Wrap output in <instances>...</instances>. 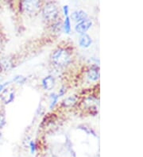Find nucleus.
Wrapping results in <instances>:
<instances>
[{
  "label": "nucleus",
  "mask_w": 143,
  "mask_h": 157,
  "mask_svg": "<svg viewBox=\"0 0 143 157\" xmlns=\"http://www.w3.org/2000/svg\"><path fill=\"white\" fill-rule=\"evenodd\" d=\"M52 60L56 65L64 67L70 63L71 54L65 48H58L52 55Z\"/></svg>",
  "instance_id": "nucleus-1"
},
{
  "label": "nucleus",
  "mask_w": 143,
  "mask_h": 157,
  "mask_svg": "<svg viewBox=\"0 0 143 157\" xmlns=\"http://www.w3.org/2000/svg\"><path fill=\"white\" fill-rule=\"evenodd\" d=\"M42 13L45 19L47 21H54L59 15V11L54 2H48L45 5L42 10Z\"/></svg>",
  "instance_id": "nucleus-2"
},
{
  "label": "nucleus",
  "mask_w": 143,
  "mask_h": 157,
  "mask_svg": "<svg viewBox=\"0 0 143 157\" xmlns=\"http://www.w3.org/2000/svg\"><path fill=\"white\" fill-rule=\"evenodd\" d=\"M22 6L24 10L29 13H34L38 11L40 9L41 3L39 1H24L22 2Z\"/></svg>",
  "instance_id": "nucleus-3"
},
{
  "label": "nucleus",
  "mask_w": 143,
  "mask_h": 157,
  "mask_svg": "<svg viewBox=\"0 0 143 157\" xmlns=\"http://www.w3.org/2000/svg\"><path fill=\"white\" fill-rule=\"evenodd\" d=\"M15 94L12 88H5L0 93V98L3 101L4 104H10L14 100Z\"/></svg>",
  "instance_id": "nucleus-4"
},
{
  "label": "nucleus",
  "mask_w": 143,
  "mask_h": 157,
  "mask_svg": "<svg viewBox=\"0 0 143 157\" xmlns=\"http://www.w3.org/2000/svg\"><path fill=\"white\" fill-rule=\"evenodd\" d=\"M92 21L90 19H86L84 21L79 22L77 25L75 27V30L76 31V33H80V34H84V33L88 30V29L92 27Z\"/></svg>",
  "instance_id": "nucleus-5"
},
{
  "label": "nucleus",
  "mask_w": 143,
  "mask_h": 157,
  "mask_svg": "<svg viewBox=\"0 0 143 157\" xmlns=\"http://www.w3.org/2000/svg\"><path fill=\"white\" fill-rule=\"evenodd\" d=\"M42 86L46 90H50L55 86V78L53 75H48L42 79Z\"/></svg>",
  "instance_id": "nucleus-6"
},
{
  "label": "nucleus",
  "mask_w": 143,
  "mask_h": 157,
  "mask_svg": "<svg viewBox=\"0 0 143 157\" xmlns=\"http://www.w3.org/2000/svg\"><path fill=\"white\" fill-rule=\"evenodd\" d=\"M71 17H72V19L74 20L75 21L81 22V21H84V20L88 19V13L82 10H76V11H74L72 13Z\"/></svg>",
  "instance_id": "nucleus-7"
},
{
  "label": "nucleus",
  "mask_w": 143,
  "mask_h": 157,
  "mask_svg": "<svg viewBox=\"0 0 143 157\" xmlns=\"http://www.w3.org/2000/svg\"><path fill=\"white\" fill-rule=\"evenodd\" d=\"M92 37L88 34H82L79 39V44L82 48H88L92 44Z\"/></svg>",
  "instance_id": "nucleus-8"
},
{
  "label": "nucleus",
  "mask_w": 143,
  "mask_h": 157,
  "mask_svg": "<svg viewBox=\"0 0 143 157\" xmlns=\"http://www.w3.org/2000/svg\"><path fill=\"white\" fill-rule=\"evenodd\" d=\"M88 77L90 80L96 81L99 78V71L97 67H92L88 70Z\"/></svg>",
  "instance_id": "nucleus-9"
},
{
  "label": "nucleus",
  "mask_w": 143,
  "mask_h": 157,
  "mask_svg": "<svg viewBox=\"0 0 143 157\" xmlns=\"http://www.w3.org/2000/svg\"><path fill=\"white\" fill-rule=\"evenodd\" d=\"M77 101H78V98H77L76 96H69V97L63 100L62 105L64 107H72V106H73V105L77 103Z\"/></svg>",
  "instance_id": "nucleus-10"
},
{
  "label": "nucleus",
  "mask_w": 143,
  "mask_h": 157,
  "mask_svg": "<svg viewBox=\"0 0 143 157\" xmlns=\"http://www.w3.org/2000/svg\"><path fill=\"white\" fill-rule=\"evenodd\" d=\"M13 67V63L10 59L8 57H4L0 59V67L4 71H9Z\"/></svg>",
  "instance_id": "nucleus-11"
},
{
  "label": "nucleus",
  "mask_w": 143,
  "mask_h": 157,
  "mask_svg": "<svg viewBox=\"0 0 143 157\" xmlns=\"http://www.w3.org/2000/svg\"><path fill=\"white\" fill-rule=\"evenodd\" d=\"M64 30L67 34H69L71 33V21H70V17H65V22H64Z\"/></svg>",
  "instance_id": "nucleus-12"
},
{
  "label": "nucleus",
  "mask_w": 143,
  "mask_h": 157,
  "mask_svg": "<svg viewBox=\"0 0 143 157\" xmlns=\"http://www.w3.org/2000/svg\"><path fill=\"white\" fill-rule=\"evenodd\" d=\"M59 95H58V94H56V93H53V94H51V103H50V109H53V108L56 105V104L57 103V101H58V99H59Z\"/></svg>",
  "instance_id": "nucleus-13"
},
{
  "label": "nucleus",
  "mask_w": 143,
  "mask_h": 157,
  "mask_svg": "<svg viewBox=\"0 0 143 157\" xmlns=\"http://www.w3.org/2000/svg\"><path fill=\"white\" fill-rule=\"evenodd\" d=\"M14 82H17L18 84H24L26 81V78L22 75H16L14 78H13Z\"/></svg>",
  "instance_id": "nucleus-14"
},
{
  "label": "nucleus",
  "mask_w": 143,
  "mask_h": 157,
  "mask_svg": "<svg viewBox=\"0 0 143 157\" xmlns=\"http://www.w3.org/2000/svg\"><path fill=\"white\" fill-rule=\"evenodd\" d=\"M6 124V117L4 113H0V129L4 127V125Z\"/></svg>",
  "instance_id": "nucleus-15"
},
{
  "label": "nucleus",
  "mask_w": 143,
  "mask_h": 157,
  "mask_svg": "<svg viewBox=\"0 0 143 157\" xmlns=\"http://www.w3.org/2000/svg\"><path fill=\"white\" fill-rule=\"evenodd\" d=\"M79 128H80V129H83L84 131H85V132H87L88 134H90V133H91V134L94 135V136H96L95 133V132H94V131L92 130L91 128H87V127L84 126V125H80V126H79Z\"/></svg>",
  "instance_id": "nucleus-16"
},
{
  "label": "nucleus",
  "mask_w": 143,
  "mask_h": 157,
  "mask_svg": "<svg viewBox=\"0 0 143 157\" xmlns=\"http://www.w3.org/2000/svg\"><path fill=\"white\" fill-rule=\"evenodd\" d=\"M30 151L32 154H34L35 151H36V144H35L34 142L30 141Z\"/></svg>",
  "instance_id": "nucleus-17"
},
{
  "label": "nucleus",
  "mask_w": 143,
  "mask_h": 157,
  "mask_svg": "<svg viewBox=\"0 0 143 157\" xmlns=\"http://www.w3.org/2000/svg\"><path fill=\"white\" fill-rule=\"evenodd\" d=\"M63 10H64V14H65V17H68V16H69V6H68V5H65V6H64Z\"/></svg>",
  "instance_id": "nucleus-18"
},
{
  "label": "nucleus",
  "mask_w": 143,
  "mask_h": 157,
  "mask_svg": "<svg viewBox=\"0 0 143 157\" xmlns=\"http://www.w3.org/2000/svg\"><path fill=\"white\" fill-rule=\"evenodd\" d=\"M9 83H10V82H4V83H0V93H1V92H2L4 89L6 88V86H7Z\"/></svg>",
  "instance_id": "nucleus-19"
},
{
  "label": "nucleus",
  "mask_w": 143,
  "mask_h": 157,
  "mask_svg": "<svg viewBox=\"0 0 143 157\" xmlns=\"http://www.w3.org/2000/svg\"><path fill=\"white\" fill-rule=\"evenodd\" d=\"M66 88H65V86H63V87H61V90H60V92L59 94H58V95H59V97H61V96H63L64 94L66 93Z\"/></svg>",
  "instance_id": "nucleus-20"
},
{
  "label": "nucleus",
  "mask_w": 143,
  "mask_h": 157,
  "mask_svg": "<svg viewBox=\"0 0 143 157\" xmlns=\"http://www.w3.org/2000/svg\"><path fill=\"white\" fill-rule=\"evenodd\" d=\"M1 137H2V133L0 132V139H1Z\"/></svg>",
  "instance_id": "nucleus-21"
}]
</instances>
